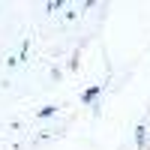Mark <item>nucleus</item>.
<instances>
[{
    "mask_svg": "<svg viewBox=\"0 0 150 150\" xmlns=\"http://www.w3.org/2000/svg\"><path fill=\"white\" fill-rule=\"evenodd\" d=\"M54 111H57V108H54V105H45V108H42V111H39V117H51V114H54Z\"/></svg>",
    "mask_w": 150,
    "mask_h": 150,
    "instance_id": "3",
    "label": "nucleus"
},
{
    "mask_svg": "<svg viewBox=\"0 0 150 150\" xmlns=\"http://www.w3.org/2000/svg\"><path fill=\"white\" fill-rule=\"evenodd\" d=\"M96 93H99V87H90V90H87L81 99H84V102H93V99H96Z\"/></svg>",
    "mask_w": 150,
    "mask_h": 150,
    "instance_id": "2",
    "label": "nucleus"
},
{
    "mask_svg": "<svg viewBox=\"0 0 150 150\" xmlns=\"http://www.w3.org/2000/svg\"><path fill=\"white\" fill-rule=\"evenodd\" d=\"M135 138H138V147H144V141H147V129H144V126H138V132H135Z\"/></svg>",
    "mask_w": 150,
    "mask_h": 150,
    "instance_id": "1",
    "label": "nucleus"
}]
</instances>
